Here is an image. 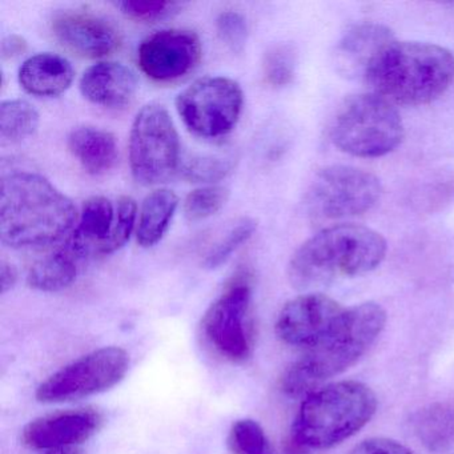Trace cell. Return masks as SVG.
<instances>
[{
	"mask_svg": "<svg viewBox=\"0 0 454 454\" xmlns=\"http://www.w3.org/2000/svg\"><path fill=\"white\" fill-rule=\"evenodd\" d=\"M233 171V161L216 156H191L183 159L180 175L192 183H216Z\"/></svg>",
	"mask_w": 454,
	"mask_h": 454,
	"instance_id": "4316f807",
	"label": "cell"
},
{
	"mask_svg": "<svg viewBox=\"0 0 454 454\" xmlns=\"http://www.w3.org/2000/svg\"><path fill=\"white\" fill-rule=\"evenodd\" d=\"M387 248L385 239L364 225L324 228L294 252L288 264L289 283L312 294L337 278L365 275L381 264Z\"/></svg>",
	"mask_w": 454,
	"mask_h": 454,
	"instance_id": "3957f363",
	"label": "cell"
},
{
	"mask_svg": "<svg viewBox=\"0 0 454 454\" xmlns=\"http://www.w3.org/2000/svg\"><path fill=\"white\" fill-rule=\"evenodd\" d=\"M344 310L325 294H301L286 302L278 313L276 333L286 344L309 349L333 328Z\"/></svg>",
	"mask_w": 454,
	"mask_h": 454,
	"instance_id": "4fadbf2b",
	"label": "cell"
},
{
	"mask_svg": "<svg viewBox=\"0 0 454 454\" xmlns=\"http://www.w3.org/2000/svg\"><path fill=\"white\" fill-rule=\"evenodd\" d=\"M376 411V395L368 385L332 382L304 397L292 425V435L301 448L331 449L363 429Z\"/></svg>",
	"mask_w": 454,
	"mask_h": 454,
	"instance_id": "5b68a950",
	"label": "cell"
},
{
	"mask_svg": "<svg viewBox=\"0 0 454 454\" xmlns=\"http://www.w3.org/2000/svg\"><path fill=\"white\" fill-rule=\"evenodd\" d=\"M81 92L90 103L121 110L134 100L139 82L131 68L118 62H100L84 71Z\"/></svg>",
	"mask_w": 454,
	"mask_h": 454,
	"instance_id": "e0dca14e",
	"label": "cell"
},
{
	"mask_svg": "<svg viewBox=\"0 0 454 454\" xmlns=\"http://www.w3.org/2000/svg\"><path fill=\"white\" fill-rule=\"evenodd\" d=\"M179 134L161 105L145 106L129 134V166L139 184L158 185L179 174L182 166Z\"/></svg>",
	"mask_w": 454,
	"mask_h": 454,
	"instance_id": "52a82bcc",
	"label": "cell"
},
{
	"mask_svg": "<svg viewBox=\"0 0 454 454\" xmlns=\"http://www.w3.org/2000/svg\"><path fill=\"white\" fill-rule=\"evenodd\" d=\"M71 252H57L31 267L28 286L41 292H59L73 286L78 276V264Z\"/></svg>",
	"mask_w": 454,
	"mask_h": 454,
	"instance_id": "603a6c76",
	"label": "cell"
},
{
	"mask_svg": "<svg viewBox=\"0 0 454 454\" xmlns=\"http://www.w3.org/2000/svg\"><path fill=\"white\" fill-rule=\"evenodd\" d=\"M256 227V222L252 219H243L241 222H239L207 254L206 259H204V267L207 270H216V268L225 264L232 257V254L254 236Z\"/></svg>",
	"mask_w": 454,
	"mask_h": 454,
	"instance_id": "83f0119b",
	"label": "cell"
},
{
	"mask_svg": "<svg viewBox=\"0 0 454 454\" xmlns=\"http://www.w3.org/2000/svg\"><path fill=\"white\" fill-rule=\"evenodd\" d=\"M201 59V43L193 31L161 30L145 38L137 49L143 73L159 83L179 81L195 70Z\"/></svg>",
	"mask_w": 454,
	"mask_h": 454,
	"instance_id": "7c38bea8",
	"label": "cell"
},
{
	"mask_svg": "<svg viewBox=\"0 0 454 454\" xmlns=\"http://www.w3.org/2000/svg\"><path fill=\"white\" fill-rule=\"evenodd\" d=\"M395 41L387 26L379 23L355 26L345 33L334 49V68L344 78L364 81L377 57Z\"/></svg>",
	"mask_w": 454,
	"mask_h": 454,
	"instance_id": "2e32d148",
	"label": "cell"
},
{
	"mask_svg": "<svg viewBox=\"0 0 454 454\" xmlns=\"http://www.w3.org/2000/svg\"><path fill=\"white\" fill-rule=\"evenodd\" d=\"M116 225V206L105 196H92L84 201L78 223L70 239L71 254L87 257L110 254Z\"/></svg>",
	"mask_w": 454,
	"mask_h": 454,
	"instance_id": "ac0fdd59",
	"label": "cell"
},
{
	"mask_svg": "<svg viewBox=\"0 0 454 454\" xmlns=\"http://www.w3.org/2000/svg\"><path fill=\"white\" fill-rule=\"evenodd\" d=\"M297 55L291 44L270 47L262 60L264 78L270 86L280 89L288 86L296 74Z\"/></svg>",
	"mask_w": 454,
	"mask_h": 454,
	"instance_id": "484cf974",
	"label": "cell"
},
{
	"mask_svg": "<svg viewBox=\"0 0 454 454\" xmlns=\"http://www.w3.org/2000/svg\"><path fill=\"white\" fill-rule=\"evenodd\" d=\"M331 137L342 153L356 158H381L403 142V119L395 106L379 95H353L337 110Z\"/></svg>",
	"mask_w": 454,
	"mask_h": 454,
	"instance_id": "8992f818",
	"label": "cell"
},
{
	"mask_svg": "<svg viewBox=\"0 0 454 454\" xmlns=\"http://www.w3.org/2000/svg\"><path fill=\"white\" fill-rule=\"evenodd\" d=\"M411 429L427 450L440 453L454 445V406L432 403L413 414Z\"/></svg>",
	"mask_w": 454,
	"mask_h": 454,
	"instance_id": "7402d4cb",
	"label": "cell"
},
{
	"mask_svg": "<svg viewBox=\"0 0 454 454\" xmlns=\"http://www.w3.org/2000/svg\"><path fill=\"white\" fill-rule=\"evenodd\" d=\"M349 454H413L405 445L390 438L373 437L361 441Z\"/></svg>",
	"mask_w": 454,
	"mask_h": 454,
	"instance_id": "d6a6232c",
	"label": "cell"
},
{
	"mask_svg": "<svg viewBox=\"0 0 454 454\" xmlns=\"http://www.w3.org/2000/svg\"><path fill=\"white\" fill-rule=\"evenodd\" d=\"M179 206L174 191L160 188L143 201L137 225V243L145 248L155 247L166 235Z\"/></svg>",
	"mask_w": 454,
	"mask_h": 454,
	"instance_id": "44dd1931",
	"label": "cell"
},
{
	"mask_svg": "<svg viewBox=\"0 0 454 454\" xmlns=\"http://www.w3.org/2000/svg\"><path fill=\"white\" fill-rule=\"evenodd\" d=\"M380 180L350 166H332L316 175L307 195L316 220H341L371 211L381 196Z\"/></svg>",
	"mask_w": 454,
	"mask_h": 454,
	"instance_id": "30bf717a",
	"label": "cell"
},
{
	"mask_svg": "<svg viewBox=\"0 0 454 454\" xmlns=\"http://www.w3.org/2000/svg\"><path fill=\"white\" fill-rule=\"evenodd\" d=\"M17 281L18 272L14 265L4 260L2 264H0V288H2V294H4L12 291L15 284H17Z\"/></svg>",
	"mask_w": 454,
	"mask_h": 454,
	"instance_id": "e575fe53",
	"label": "cell"
},
{
	"mask_svg": "<svg viewBox=\"0 0 454 454\" xmlns=\"http://www.w3.org/2000/svg\"><path fill=\"white\" fill-rule=\"evenodd\" d=\"M68 150L87 174L100 176L115 167L119 148L115 137L92 126L76 127L68 135Z\"/></svg>",
	"mask_w": 454,
	"mask_h": 454,
	"instance_id": "ffe728a7",
	"label": "cell"
},
{
	"mask_svg": "<svg viewBox=\"0 0 454 454\" xmlns=\"http://www.w3.org/2000/svg\"><path fill=\"white\" fill-rule=\"evenodd\" d=\"M137 206L134 199L129 196H123L116 203V225L114 231L113 240H111L108 254L121 249L126 246L127 241L131 238L132 231L137 222Z\"/></svg>",
	"mask_w": 454,
	"mask_h": 454,
	"instance_id": "1f68e13d",
	"label": "cell"
},
{
	"mask_svg": "<svg viewBox=\"0 0 454 454\" xmlns=\"http://www.w3.org/2000/svg\"><path fill=\"white\" fill-rule=\"evenodd\" d=\"M52 34L68 51L90 59L110 55L121 44L115 26L90 12H59L52 20Z\"/></svg>",
	"mask_w": 454,
	"mask_h": 454,
	"instance_id": "9a60e30c",
	"label": "cell"
},
{
	"mask_svg": "<svg viewBox=\"0 0 454 454\" xmlns=\"http://www.w3.org/2000/svg\"><path fill=\"white\" fill-rule=\"evenodd\" d=\"M75 78L73 65L57 54L34 55L20 68V83L34 97L54 98L67 91Z\"/></svg>",
	"mask_w": 454,
	"mask_h": 454,
	"instance_id": "d6986e66",
	"label": "cell"
},
{
	"mask_svg": "<svg viewBox=\"0 0 454 454\" xmlns=\"http://www.w3.org/2000/svg\"><path fill=\"white\" fill-rule=\"evenodd\" d=\"M102 424V416L90 409L59 411L28 422L22 430V442L33 450L78 448L92 437Z\"/></svg>",
	"mask_w": 454,
	"mask_h": 454,
	"instance_id": "5bb4252c",
	"label": "cell"
},
{
	"mask_svg": "<svg viewBox=\"0 0 454 454\" xmlns=\"http://www.w3.org/2000/svg\"><path fill=\"white\" fill-rule=\"evenodd\" d=\"M230 199L224 187H201L188 193L184 200V214L190 222H200L216 215Z\"/></svg>",
	"mask_w": 454,
	"mask_h": 454,
	"instance_id": "f1b7e54d",
	"label": "cell"
},
{
	"mask_svg": "<svg viewBox=\"0 0 454 454\" xmlns=\"http://www.w3.org/2000/svg\"><path fill=\"white\" fill-rule=\"evenodd\" d=\"M366 86L393 106L429 105L454 82V54L425 42L390 43L366 73Z\"/></svg>",
	"mask_w": 454,
	"mask_h": 454,
	"instance_id": "277c9868",
	"label": "cell"
},
{
	"mask_svg": "<svg viewBox=\"0 0 454 454\" xmlns=\"http://www.w3.org/2000/svg\"><path fill=\"white\" fill-rule=\"evenodd\" d=\"M228 445L233 454H273L267 433L259 422L252 419L233 422Z\"/></svg>",
	"mask_w": 454,
	"mask_h": 454,
	"instance_id": "d4e9b609",
	"label": "cell"
},
{
	"mask_svg": "<svg viewBox=\"0 0 454 454\" xmlns=\"http://www.w3.org/2000/svg\"><path fill=\"white\" fill-rule=\"evenodd\" d=\"M71 199L35 172L15 171L0 183V238L14 249L44 248L75 228Z\"/></svg>",
	"mask_w": 454,
	"mask_h": 454,
	"instance_id": "6da1fadb",
	"label": "cell"
},
{
	"mask_svg": "<svg viewBox=\"0 0 454 454\" xmlns=\"http://www.w3.org/2000/svg\"><path fill=\"white\" fill-rule=\"evenodd\" d=\"M387 324V312L377 302L345 308L333 328L281 377V389L291 397H307L324 382L355 365L376 342Z\"/></svg>",
	"mask_w": 454,
	"mask_h": 454,
	"instance_id": "7a4b0ae2",
	"label": "cell"
},
{
	"mask_svg": "<svg viewBox=\"0 0 454 454\" xmlns=\"http://www.w3.org/2000/svg\"><path fill=\"white\" fill-rule=\"evenodd\" d=\"M43 454H82L79 448L58 449V450L44 451Z\"/></svg>",
	"mask_w": 454,
	"mask_h": 454,
	"instance_id": "d590c367",
	"label": "cell"
},
{
	"mask_svg": "<svg viewBox=\"0 0 454 454\" xmlns=\"http://www.w3.org/2000/svg\"><path fill=\"white\" fill-rule=\"evenodd\" d=\"M39 127L38 111L26 100H7L0 106V137L15 145L33 137Z\"/></svg>",
	"mask_w": 454,
	"mask_h": 454,
	"instance_id": "cb8c5ba5",
	"label": "cell"
},
{
	"mask_svg": "<svg viewBox=\"0 0 454 454\" xmlns=\"http://www.w3.org/2000/svg\"><path fill=\"white\" fill-rule=\"evenodd\" d=\"M217 34L223 43L233 52H241L248 38L246 18L238 12H225L219 15L216 22Z\"/></svg>",
	"mask_w": 454,
	"mask_h": 454,
	"instance_id": "4dcf8cb0",
	"label": "cell"
},
{
	"mask_svg": "<svg viewBox=\"0 0 454 454\" xmlns=\"http://www.w3.org/2000/svg\"><path fill=\"white\" fill-rule=\"evenodd\" d=\"M118 6L131 20L155 22L176 14L180 4L163 0H124Z\"/></svg>",
	"mask_w": 454,
	"mask_h": 454,
	"instance_id": "f546056e",
	"label": "cell"
},
{
	"mask_svg": "<svg viewBox=\"0 0 454 454\" xmlns=\"http://www.w3.org/2000/svg\"><path fill=\"white\" fill-rule=\"evenodd\" d=\"M129 369L126 350L99 348L51 374L39 385L36 398L44 403H60L91 397L123 381Z\"/></svg>",
	"mask_w": 454,
	"mask_h": 454,
	"instance_id": "9c48e42d",
	"label": "cell"
},
{
	"mask_svg": "<svg viewBox=\"0 0 454 454\" xmlns=\"http://www.w3.org/2000/svg\"><path fill=\"white\" fill-rule=\"evenodd\" d=\"M27 50V43L20 35H10L2 43V55L4 58H17Z\"/></svg>",
	"mask_w": 454,
	"mask_h": 454,
	"instance_id": "836d02e7",
	"label": "cell"
},
{
	"mask_svg": "<svg viewBox=\"0 0 454 454\" xmlns=\"http://www.w3.org/2000/svg\"><path fill=\"white\" fill-rule=\"evenodd\" d=\"M251 305V286L238 280L212 302L203 317L201 328L207 341L232 363H243L254 349Z\"/></svg>",
	"mask_w": 454,
	"mask_h": 454,
	"instance_id": "8fae6325",
	"label": "cell"
},
{
	"mask_svg": "<svg viewBox=\"0 0 454 454\" xmlns=\"http://www.w3.org/2000/svg\"><path fill=\"white\" fill-rule=\"evenodd\" d=\"M243 106V90L225 76L198 79L176 98L183 123L203 139H219L230 134L240 119Z\"/></svg>",
	"mask_w": 454,
	"mask_h": 454,
	"instance_id": "ba28073f",
	"label": "cell"
}]
</instances>
